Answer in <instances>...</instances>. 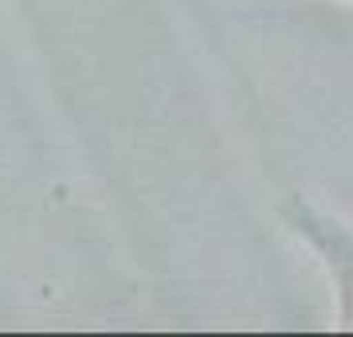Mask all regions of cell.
<instances>
[{"mask_svg":"<svg viewBox=\"0 0 353 337\" xmlns=\"http://www.w3.org/2000/svg\"><path fill=\"white\" fill-rule=\"evenodd\" d=\"M279 220L326 271L330 294H334V325L353 329V220L303 192H290L283 200Z\"/></svg>","mask_w":353,"mask_h":337,"instance_id":"6da1fadb","label":"cell"}]
</instances>
